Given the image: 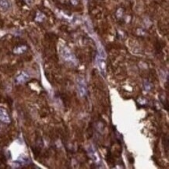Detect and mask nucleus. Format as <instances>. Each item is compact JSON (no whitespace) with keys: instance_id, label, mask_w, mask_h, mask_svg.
<instances>
[{"instance_id":"7ed1b4c3","label":"nucleus","mask_w":169,"mask_h":169,"mask_svg":"<svg viewBox=\"0 0 169 169\" xmlns=\"http://www.w3.org/2000/svg\"><path fill=\"white\" fill-rule=\"evenodd\" d=\"M0 122L6 123V124H9L11 122L9 113L5 109L1 108H0Z\"/></svg>"},{"instance_id":"6e6552de","label":"nucleus","mask_w":169,"mask_h":169,"mask_svg":"<svg viewBox=\"0 0 169 169\" xmlns=\"http://www.w3.org/2000/svg\"><path fill=\"white\" fill-rule=\"evenodd\" d=\"M26 49H27L26 46H20V47H17V48H15L14 52L16 54H22V53L25 52Z\"/></svg>"},{"instance_id":"1a4fd4ad","label":"nucleus","mask_w":169,"mask_h":169,"mask_svg":"<svg viewBox=\"0 0 169 169\" xmlns=\"http://www.w3.org/2000/svg\"><path fill=\"white\" fill-rule=\"evenodd\" d=\"M24 1L27 5H32L34 2V0H24Z\"/></svg>"},{"instance_id":"0eeeda50","label":"nucleus","mask_w":169,"mask_h":169,"mask_svg":"<svg viewBox=\"0 0 169 169\" xmlns=\"http://www.w3.org/2000/svg\"><path fill=\"white\" fill-rule=\"evenodd\" d=\"M89 154H90V157L92 158V159L94 160V161L96 162H98V160H99V158L98 157V154H97V153L95 151V150L92 147H90V148H89Z\"/></svg>"},{"instance_id":"f03ea898","label":"nucleus","mask_w":169,"mask_h":169,"mask_svg":"<svg viewBox=\"0 0 169 169\" xmlns=\"http://www.w3.org/2000/svg\"><path fill=\"white\" fill-rule=\"evenodd\" d=\"M29 78H30L29 75L26 72L23 71V72H20V73L17 75V76L16 77L15 81L18 84H24V83H26L27 81V80H29Z\"/></svg>"},{"instance_id":"f257e3e1","label":"nucleus","mask_w":169,"mask_h":169,"mask_svg":"<svg viewBox=\"0 0 169 169\" xmlns=\"http://www.w3.org/2000/svg\"><path fill=\"white\" fill-rule=\"evenodd\" d=\"M77 90L79 94L81 97H85L87 93V87L86 84L85 80L83 77H79L77 79Z\"/></svg>"},{"instance_id":"39448f33","label":"nucleus","mask_w":169,"mask_h":169,"mask_svg":"<svg viewBox=\"0 0 169 169\" xmlns=\"http://www.w3.org/2000/svg\"><path fill=\"white\" fill-rule=\"evenodd\" d=\"M104 57L102 56H100V57L98 58L97 59V64H98V66L100 71L101 72V74L103 76H105V62H104Z\"/></svg>"},{"instance_id":"20e7f679","label":"nucleus","mask_w":169,"mask_h":169,"mask_svg":"<svg viewBox=\"0 0 169 169\" xmlns=\"http://www.w3.org/2000/svg\"><path fill=\"white\" fill-rule=\"evenodd\" d=\"M62 55L63 58L66 61L71 62H74L76 61V58H75L74 55L72 54V53L69 52V50H68L67 48H64V49L62 51Z\"/></svg>"},{"instance_id":"423d86ee","label":"nucleus","mask_w":169,"mask_h":169,"mask_svg":"<svg viewBox=\"0 0 169 169\" xmlns=\"http://www.w3.org/2000/svg\"><path fill=\"white\" fill-rule=\"evenodd\" d=\"M9 7L10 4L8 0H0V9L2 11H7Z\"/></svg>"}]
</instances>
